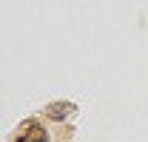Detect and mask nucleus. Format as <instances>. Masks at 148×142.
Here are the masks:
<instances>
[{
    "mask_svg": "<svg viewBox=\"0 0 148 142\" xmlns=\"http://www.w3.org/2000/svg\"><path fill=\"white\" fill-rule=\"evenodd\" d=\"M71 111H77V108H74L71 102H51V105H49V111H46V114H49L51 119H66V117H69Z\"/></svg>",
    "mask_w": 148,
    "mask_h": 142,
    "instance_id": "f257e3e1",
    "label": "nucleus"
},
{
    "mask_svg": "<svg viewBox=\"0 0 148 142\" xmlns=\"http://www.w3.org/2000/svg\"><path fill=\"white\" fill-rule=\"evenodd\" d=\"M46 139H49V137H46V131H43L37 122L29 125V134L23 137V142H46Z\"/></svg>",
    "mask_w": 148,
    "mask_h": 142,
    "instance_id": "f03ea898",
    "label": "nucleus"
}]
</instances>
